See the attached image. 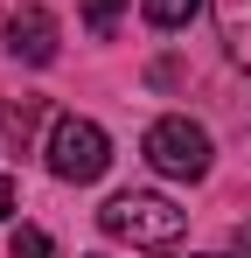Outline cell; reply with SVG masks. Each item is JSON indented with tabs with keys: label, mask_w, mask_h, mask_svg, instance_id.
<instances>
[{
	"label": "cell",
	"mask_w": 251,
	"mask_h": 258,
	"mask_svg": "<svg viewBox=\"0 0 251 258\" xmlns=\"http://www.w3.org/2000/svg\"><path fill=\"white\" fill-rule=\"evenodd\" d=\"M98 258H105V251H98Z\"/></svg>",
	"instance_id": "cell-12"
},
{
	"label": "cell",
	"mask_w": 251,
	"mask_h": 258,
	"mask_svg": "<svg viewBox=\"0 0 251 258\" xmlns=\"http://www.w3.org/2000/svg\"><path fill=\"white\" fill-rule=\"evenodd\" d=\"M0 216H14V181L0 174Z\"/></svg>",
	"instance_id": "cell-11"
},
{
	"label": "cell",
	"mask_w": 251,
	"mask_h": 258,
	"mask_svg": "<svg viewBox=\"0 0 251 258\" xmlns=\"http://www.w3.org/2000/svg\"><path fill=\"white\" fill-rule=\"evenodd\" d=\"M140 154H147V168L167 174V181H203L209 174V133L196 126V119H181V112H167V119L147 126Z\"/></svg>",
	"instance_id": "cell-2"
},
{
	"label": "cell",
	"mask_w": 251,
	"mask_h": 258,
	"mask_svg": "<svg viewBox=\"0 0 251 258\" xmlns=\"http://www.w3.org/2000/svg\"><path fill=\"white\" fill-rule=\"evenodd\" d=\"M7 251H14V258H56V244H49V230H35V223H21V230L7 237Z\"/></svg>",
	"instance_id": "cell-7"
},
{
	"label": "cell",
	"mask_w": 251,
	"mask_h": 258,
	"mask_svg": "<svg viewBox=\"0 0 251 258\" xmlns=\"http://www.w3.org/2000/svg\"><path fill=\"white\" fill-rule=\"evenodd\" d=\"M112 168V140H105V126H98V119H77V112H70V119H56V126H49V174H56V181H98V174Z\"/></svg>",
	"instance_id": "cell-3"
},
{
	"label": "cell",
	"mask_w": 251,
	"mask_h": 258,
	"mask_svg": "<svg viewBox=\"0 0 251 258\" xmlns=\"http://www.w3.org/2000/svg\"><path fill=\"white\" fill-rule=\"evenodd\" d=\"M98 230L119 237V244H133V251H167V244H181L189 210H174L154 188H126V196H112V203L98 210Z\"/></svg>",
	"instance_id": "cell-1"
},
{
	"label": "cell",
	"mask_w": 251,
	"mask_h": 258,
	"mask_svg": "<svg viewBox=\"0 0 251 258\" xmlns=\"http://www.w3.org/2000/svg\"><path fill=\"white\" fill-rule=\"evenodd\" d=\"M119 7H126V0H84V21H91V35H112V28H119Z\"/></svg>",
	"instance_id": "cell-8"
},
{
	"label": "cell",
	"mask_w": 251,
	"mask_h": 258,
	"mask_svg": "<svg viewBox=\"0 0 251 258\" xmlns=\"http://www.w3.org/2000/svg\"><path fill=\"white\" fill-rule=\"evenodd\" d=\"M7 49H14V56H21V63H56V14H49V7H35V0H28V7H14V14H7Z\"/></svg>",
	"instance_id": "cell-4"
},
{
	"label": "cell",
	"mask_w": 251,
	"mask_h": 258,
	"mask_svg": "<svg viewBox=\"0 0 251 258\" xmlns=\"http://www.w3.org/2000/svg\"><path fill=\"white\" fill-rule=\"evenodd\" d=\"M209 7H216V35H223V49L251 70V0H209Z\"/></svg>",
	"instance_id": "cell-5"
},
{
	"label": "cell",
	"mask_w": 251,
	"mask_h": 258,
	"mask_svg": "<svg viewBox=\"0 0 251 258\" xmlns=\"http://www.w3.org/2000/svg\"><path fill=\"white\" fill-rule=\"evenodd\" d=\"M196 7H203V0H147V21H154V28H189Z\"/></svg>",
	"instance_id": "cell-6"
},
{
	"label": "cell",
	"mask_w": 251,
	"mask_h": 258,
	"mask_svg": "<svg viewBox=\"0 0 251 258\" xmlns=\"http://www.w3.org/2000/svg\"><path fill=\"white\" fill-rule=\"evenodd\" d=\"M35 119H42V105H0V126L14 133V140H28V133H35Z\"/></svg>",
	"instance_id": "cell-9"
},
{
	"label": "cell",
	"mask_w": 251,
	"mask_h": 258,
	"mask_svg": "<svg viewBox=\"0 0 251 258\" xmlns=\"http://www.w3.org/2000/svg\"><path fill=\"white\" fill-rule=\"evenodd\" d=\"M230 258H251V223H237V237H230Z\"/></svg>",
	"instance_id": "cell-10"
}]
</instances>
